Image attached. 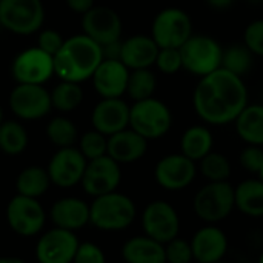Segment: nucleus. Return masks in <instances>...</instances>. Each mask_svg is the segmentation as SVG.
I'll use <instances>...</instances> for the list:
<instances>
[{
  "label": "nucleus",
  "instance_id": "2f4dec72",
  "mask_svg": "<svg viewBox=\"0 0 263 263\" xmlns=\"http://www.w3.org/2000/svg\"><path fill=\"white\" fill-rule=\"evenodd\" d=\"M157 89V76L151 68L129 71L126 96L133 102H140L154 97Z\"/></svg>",
  "mask_w": 263,
  "mask_h": 263
},
{
  "label": "nucleus",
  "instance_id": "a211bd4d",
  "mask_svg": "<svg viewBox=\"0 0 263 263\" xmlns=\"http://www.w3.org/2000/svg\"><path fill=\"white\" fill-rule=\"evenodd\" d=\"M129 109L126 100L117 99H100L91 112V125L106 137L123 131L129 126Z\"/></svg>",
  "mask_w": 263,
  "mask_h": 263
},
{
  "label": "nucleus",
  "instance_id": "20e7f679",
  "mask_svg": "<svg viewBox=\"0 0 263 263\" xmlns=\"http://www.w3.org/2000/svg\"><path fill=\"white\" fill-rule=\"evenodd\" d=\"M234 210L236 196L230 182H206L193 199V211L205 225H219Z\"/></svg>",
  "mask_w": 263,
  "mask_h": 263
},
{
  "label": "nucleus",
  "instance_id": "9d476101",
  "mask_svg": "<svg viewBox=\"0 0 263 263\" xmlns=\"http://www.w3.org/2000/svg\"><path fill=\"white\" fill-rule=\"evenodd\" d=\"M8 105L20 120H39L52 109L51 91L45 85L17 83L9 92Z\"/></svg>",
  "mask_w": 263,
  "mask_h": 263
},
{
  "label": "nucleus",
  "instance_id": "4468645a",
  "mask_svg": "<svg viewBox=\"0 0 263 263\" xmlns=\"http://www.w3.org/2000/svg\"><path fill=\"white\" fill-rule=\"evenodd\" d=\"M122 182V168L108 154L94 160H88L85 174L82 177V186L88 196L99 197L117 191Z\"/></svg>",
  "mask_w": 263,
  "mask_h": 263
},
{
  "label": "nucleus",
  "instance_id": "39448f33",
  "mask_svg": "<svg viewBox=\"0 0 263 263\" xmlns=\"http://www.w3.org/2000/svg\"><path fill=\"white\" fill-rule=\"evenodd\" d=\"M173 126V111L160 99L151 97L133 102L129 109V128L148 142L165 137Z\"/></svg>",
  "mask_w": 263,
  "mask_h": 263
},
{
  "label": "nucleus",
  "instance_id": "9b49d317",
  "mask_svg": "<svg viewBox=\"0 0 263 263\" xmlns=\"http://www.w3.org/2000/svg\"><path fill=\"white\" fill-rule=\"evenodd\" d=\"M197 163L182 153H171L159 159L154 166L156 183L166 191H183L197 177Z\"/></svg>",
  "mask_w": 263,
  "mask_h": 263
},
{
  "label": "nucleus",
  "instance_id": "de8ad7c7",
  "mask_svg": "<svg viewBox=\"0 0 263 263\" xmlns=\"http://www.w3.org/2000/svg\"><path fill=\"white\" fill-rule=\"evenodd\" d=\"M257 177H259V179H260V180H262V182H263V166H262V170L259 171V174H257Z\"/></svg>",
  "mask_w": 263,
  "mask_h": 263
},
{
  "label": "nucleus",
  "instance_id": "bb28decb",
  "mask_svg": "<svg viewBox=\"0 0 263 263\" xmlns=\"http://www.w3.org/2000/svg\"><path fill=\"white\" fill-rule=\"evenodd\" d=\"M234 128L245 145L263 146V105L248 103L236 119Z\"/></svg>",
  "mask_w": 263,
  "mask_h": 263
},
{
  "label": "nucleus",
  "instance_id": "4c0bfd02",
  "mask_svg": "<svg viewBox=\"0 0 263 263\" xmlns=\"http://www.w3.org/2000/svg\"><path fill=\"white\" fill-rule=\"evenodd\" d=\"M243 43L256 57H263V18L250 22L243 31Z\"/></svg>",
  "mask_w": 263,
  "mask_h": 263
},
{
  "label": "nucleus",
  "instance_id": "6ab92c4d",
  "mask_svg": "<svg viewBox=\"0 0 263 263\" xmlns=\"http://www.w3.org/2000/svg\"><path fill=\"white\" fill-rule=\"evenodd\" d=\"M190 242L194 254V262L197 263L223 260L230 248L227 233L217 225H203L194 233Z\"/></svg>",
  "mask_w": 263,
  "mask_h": 263
},
{
  "label": "nucleus",
  "instance_id": "f03ea898",
  "mask_svg": "<svg viewBox=\"0 0 263 263\" xmlns=\"http://www.w3.org/2000/svg\"><path fill=\"white\" fill-rule=\"evenodd\" d=\"M102 60V46L82 32L65 39L63 46L54 55V71L60 80L82 83L91 80Z\"/></svg>",
  "mask_w": 263,
  "mask_h": 263
},
{
  "label": "nucleus",
  "instance_id": "a18cd8bd",
  "mask_svg": "<svg viewBox=\"0 0 263 263\" xmlns=\"http://www.w3.org/2000/svg\"><path fill=\"white\" fill-rule=\"evenodd\" d=\"M0 263H26L18 257H0Z\"/></svg>",
  "mask_w": 263,
  "mask_h": 263
},
{
  "label": "nucleus",
  "instance_id": "c9c22d12",
  "mask_svg": "<svg viewBox=\"0 0 263 263\" xmlns=\"http://www.w3.org/2000/svg\"><path fill=\"white\" fill-rule=\"evenodd\" d=\"M165 257L166 263H193L194 254L191 242L183 237H176L165 243Z\"/></svg>",
  "mask_w": 263,
  "mask_h": 263
},
{
  "label": "nucleus",
  "instance_id": "f8f14e48",
  "mask_svg": "<svg viewBox=\"0 0 263 263\" xmlns=\"http://www.w3.org/2000/svg\"><path fill=\"white\" fill-rule=\"evenodd\" d=\"M11 76L15 83L45 85L55 76L54 57L42 51L39 46L26 48L18 52L11 63Z\"/></svg>",
  "mask_w": 263,
  "mask_h": 263
},
{
  "label": "nucleus",
  "instance_id": "412c9836",
  "mask_svg": "<svg viewBox=\"0 0 263 263\" xmlns=\"http://www.w3.org/2000/svg\"><path fill=\"white\" fill-rule=\"evenodd\" d=\"M148 140L129 126L108 137V156L120 165L136 163L145 157Z\"/></svg>",
  "mask_w": 263,
  "mask_h": 263
},
{
  "label": "nucleus",
  "instance_id": "58836bf2",
  "mask_svg": "<svg viewBox=\"0 0 263 263\" xmlns=\"http://www.w3.org/2000/svg\"><path fill=\"white\" fill-rule=\"evenodd\" d=\"M239 163L247 173L257 176L263 166V146L247 145L239 154Z\"/></svg>",
  "mask_w": 263,
  "mask_h": 263
},
{
  "label": "nucleus",
  "instance_id": "5701e85b",
  "mask_svg": "<svg viewBox=\"0 0 263 263\" xmlns=\"http://www.w3.org/2000/svg\"><path fill=\"white\" fill-rule=\"evenodd\" d=\"M49 217L54 227L77 231L89 223V205L77 197H63L51 206Z\"/></svg>",
  "mask_w": 263,
  "mask_h": 263
},
{
  "label": "nucleus",
  "instance_id": "09e8293b",
  "mask_svg": "<svg viewBox=\"0 0 263 263\" xmlns=\"http://www.w3.org/2000/svg\"><path fill=\"white\" fill-rule=\"evenodd\" d=\"M5 119H3V109H2V106H0V123L3 122Z\"/></svg>",
  "mask_w": 263,
  "mask_h": 263
},
{
  "label": "nucleus",
  "instance_id": "ea45409f",
  "mask_svg": "<svg viewBox=\"0 0 263 263\" xmlns=\"http://www.w3.org/2000/svg\"><path fill=\"white\" fill-rule=\"evenodd\" d=\"M65 43V39L63 35L57 31V29H52V28H48V29H40L39 31V35H37V46L45 51L46 54L49 55H55L60 48L63 46Z\"/></svg>",
  "mask_w": 263,
  "mask_h": 263
},
{
  "label": "nucleus",
  "instance_id": "393cba45",
  "mask_svg": "<svg viewBox=\"0 0 263 263\" xmlns=\"http://www.w3.org/2000/svg\"><path fill=\"white\" fill-rule=\"evenodd\" d=\"M214 149V136L208 125L188 126L180 137V153L196 163Z\"/></svg>",
  "mask_w": 263,
  "mask_h": 263
},
{
  "label": "nucleus",
  "instance_id": "cd10ccee",
  "mask_svg": "<svg viewBox=\"0 0 263 263\" xmlns=\"http://www.w3.org/2000/svg\"><path fill=\"white\" fill-rule=\"evenodd\" d=\"M254 62H256V55L243 42L231 43L227 48H223L222 68L237 77L245 79L253 71Z\"/></svg>",
  "mask_w": 263,
  "mask_h": 263
},
{
  "label": "nucleus",
  "instance_id": "8fccbe9b",
  "mask_svg": "<svg viewBox=\"0 0 263 263\" xmlns=\"http://www.w3.org/2000/svg\"><path fill=\"white\" fill-rule=\"evenodd\" d=\"M257 263H263V253L259 256V260H257Z\"/></svg>",
  "mask_w": 263,
  "mask_h": 263
},
{
  "label": "nucleus",
  "instance_id": "473e14b6",
  "mask_svg": "<svg viewBox=\"0 0 263 263\" xmlns=\"http://www.w3.org/2000/svg\"><path fill=\"white\" fill-rule=\"evenodd\" d=\"M197 170L206 182H228L233 173L230 159L214 149L197 162Z\"/></svg>",
  "mask_w": 263,
  "mask_h": 263
},
{
  "label": "nucleus",
  "instance_id": "a878e982",
  "mask_svg": "<svg viewBox=\"0 0 263 263\" xmlns=\"http://www.w3.org/2000/svg\"><path fill=\"white\" fill-rule=\"evenodd\" d=\"M236 210L250 219H263V182L256 179H247L234 186Z\"/></svg>",
  "mask_w": 263,
  "mask_h": 263
},
{
  "label": "nucleus",
  "instance_id": "c03bdc74",
  "mask_svg": "<svg viewBox=\"0 0 263 263\" xmlns=\"http://www.w3.org/2000/svg\"><path fill=\"white\" fill-rule=\"evenodd\" d=\"M205 3L208 5L210 9L217 11V12H223V11H228L230 8H233L236 0H205Z\"/></svg>",
  "mask_w": 263,
  "mask_h": 263
},
{
  "label": "nucleus",
  "instance_id": "ddd939ff",
  "mask_svg": "<svg viewBox=\"0 0 263 263\" xmlns=\"http://www.w3.org/2000/svg\"><path fill=\"white\" fill-rule=\"evenodd\" d=\"M6 220L15 234L32 237L43 230L46 214L37 199L17 194L6 206Z\"/></svg>",
  "mask_w": 263,
  "mask_h": 263
},
{
  "label": "nucleus",
  "instance_id": "a19ab883",
  "mask_svg": "<svg viewBox=\"0 0 263 263\" xmlns=\"http://www.w3.org/2000/svg\"><path fill=\"white\" fill-rule=\"evenodd\" d=\"M72 263H106V257L100 247L91 242H85L79 245Z\"/></svg>",
  "mask_w": 263,
  "mask_h": 263
},
{
  "label": "nucleus",
  "instance_id": "b1692460",
  "mask_svg": "<svg viewBox=\"0 0 263 263\" xmlns=\"http://www.w3.org/2000/svg\"><path fill=\"white\" fill-rule=\"evenodd\" d=\"M120 254L125 263H166L165 245L146 234L128 239Z\"/></svg>",
  "mask_w": 263,
  "mask_h": 263
},
{
  "label": "nucleus",
  "instance_id": "79ce46f5",
  "mask_svg": "<svg viewBox=\"0 0 263 263\" xmlns=\"http://www.w3.org/2000/svg\"><path fill=\"white\" fill-rule=\"evenodd\" d=\"M103 60H120L122 55V39L102 46Z\"/></svg>",
  "mask_w": 263,
  "mask_h": 263
},
{
  "label": "nucleus",
  "instance_id": "0eeeda50",
  "mask_svg": "<svg viewBox=\"0 0 263 263\" xmlns=\"http://www.w3.org/2000/svg\"><path fill=\"white\" fill-rule=\"evenodd\" d=\"M194 34L193 18L190 12L177 6H168L160 9L151 23V37L159 48H177Z\"/></svg>",
  "mask_w": 263,
  "mask_h": 263
},
{
  "label": "nucleus",
  "instance_id": "2eb2a0df",
  "mask_svg": "<svg viewBox=\"0 0 263 263\" xmlns=\"http://www.w3.org/2000/svg\"><path fill=\"white\" fill-rule=\"evenodd\" d=\"M82 31L85 35L103 46L122 39L123 23L116 9L96 5L82 15Z\"/></svg>",
  "mask_w": 263,
  "mask_h": 263
},
{
  "label": "nucleus",
  "instance_id": "7c9ffc66",
  "mask_svg": "<svg viewBox=\"0 0 263 263\" xmlns=\"http://www.w3.org/2000/svg\"><path fill=\"white\" fill-rule=\"evenodd\" d=\"M82 102H83V89L80 83L60 80V83H57L51 91L52 108L63 114L76 111L82 105Z\"/></svg>",
  "mask_w": 263,
  "mask_h": 263
},
{
  "label": "nucleus",
  "instance_id": "7ed1b4c3",
  "mask_svg": "<svg viewBox=\"0 0 263 263\" xmlns=\"http://www.w3.org/2000/svg\"><path fill=\"white\" fill-rule=\"evenodd\" d=\"M136 217L137 206L134 200L119 191L94 197L89 205V223L100 231H123L134 223Z\"/></svg>",
  "mask_w": 263,
  "mask_h": 263
},
{
  "label": "nucleus",
  "instance_id": "f3484780",
  "mask_svg": "<svg viewBox=\"0 0 263 263\" xmlns=\"http://www.w3.org/2000/svg\"><path fill=\"white\" fill-rule=\"evenodd\" d=\"M79 245L74 231L55 227L39 239L35 245V257L39 263H72Z\"/></svg>",
  "mask_w": 263,
  "mask_h": 263
},
{
  "label": "nucleus",
  "instance_id": "aec40b11",
  "mask_svg": "<svg viewBox=\"0 0 263 263\" xmlns=\"http://www.w3.org/2000/svg\"><path fill=\"white\" fill-rule=\"evenodd\" d=\"M129 69L122 60H102L91 77L96 92L102 99H117L126 96Z\"/></svg>",
  "mask_w": 263,
  "mask_h": 263
},
{
  "label": "nucleus",
  "instance_id": "3c124183",
  "mask_svg": "<svg viewBox=\"0 0 263 263\" xmlns=\"http://www.w3.org/2000/svg\"><path fill=\"white\" fill-rule=\"evenodd\" d=\"M214 263H230V262H227V260L223 259V260H219V262H214Z\"/></svg>",
  "mask_w": 263,
  "mask_h": 263
},
{
  "label": "nucleus",
  "instance_id": "e433bc0d",
  "mask_svg": "<svg viewBox=\"0 0 263 263\" xmlns=\"http://www.w3.org/2000/svg\"><path fill=\"white\" fill-rule=\"evenodd\" d=\"M154 66L162 74H166V76L177 74L179 71L183 69L180 49H177V48H160Z\"/></svg>",
  "mask_w": 263,
  "mask_h": 263
},
{
  "label": "nucleus",
  "instance_id": "dca6fc26",
  "mask_svg": "<svg viewBox=\"0 0 263 263\" xmlns=\"http://www.w3.org/2000/svg\"><path fill=\"white\" fill-rule=\"evenodd\" d=\"M88 160L79 148H59L48 163L51 183L60 188H71L82 182Z\"/></svg>",
  "mask_w": 263,
  "mask_h": 263
},
{
  "label": "nucleus",
  "instance_id": "72a5a7b5",
  "mask_svg": "<svg viewBox=\"0 0 263 263\" xmlns=\"http://www.w3.org/2000/svg\"><path fill=\"white\" fill-rule=\"evenodd\" d=\"M45 133L49 142L57 148H69L79 142V131L76 123L65 116L52 117L48 122Z\"/></svg>",
  "mask_w": 263,
  "mask_h": 263
},
{
  "label": "nucleus",
  "instance_id": "49530a36",
  "mask_svg": "<svg viewBox=\"0 0 263 263\" xmlns=\"http://www.w3.org/2000/svg\"><path fill=\"white\" fill-rule=\"evenodd\" d=\"M248 5H253V6H259V5H263V0H245Z\"/></svg>",
  "mask_w": 263,
  "mask_h": 263
},
{
  "label": "nucleus",
  "instance_id": "c85d7f7f",
  "mask_svg": "<svg viewBox=\"0 0 263 263\" xmlns=\"http://www.w3.org/2000/svg\"><path fill=\"white\" fill-rule=\"evenodd\" d=\"M49 185V174L42 166H28L22 170L15 180L17 194L32 199H39L40 196H43L48 191Z\"/></svg>",
  "mask_w": 263,
  "mask_h": 263
},
{
  "label": "nucleus",
  "instance_id": "f257e3e1",
  "mask_svg": "<svg viewBox=\"0 0 263 263\" xmlns=\"http://www.w3.org/2000/svg\"><path fill=\"white\" fill-rule=\"evenodd\" d=\"M247 105L248 88L245 80L223 68L200 77L193 91L194 112L210 126L234 123Z\"/></svg>",
  "mask_w": 263,
  "mask_h": 263
},
{
  "label": "nucleus",
  "instance_id": "1a4fd4ad",
  "mask_svg": "<svg viewBox=\"0 0 263 263\" xmlns=\"http://www.w3.org/2000/svg\"><path fill=\"white\" fill-rule=\"evenodd\" d=\"M140 220H142L143 234L163 245L179 237L180 216L177 210L166 200L157 199L149 202L143 208Z\"/></svg>",
  "mask_w": 263,
  "mask_h": 263
},
{
  "label": "nucleus",
  "instance_id": "6e6552de",
  "mask_svg": "<svg viewBox=\"0 0 263 263\" xmlns=\"http://www.w3.org/2000/svg\"><path fill=\"white\" fill-rule=\"evenodd\" d=\"M45 23L42 0H0V26L15 35H31Z\"/></svg>",
  "mask_w": 263,
  "mask_h": 263
},
{
  "label": "nucleus",
  "instance_id": "4be33fe9",
  "mask_svg": "<svg viewBox=\"0 0 263 263\" xmlns=\"http://www.w3.org/2000/svg\"><path fill=\"white\" fill-rule=\"evenodd\" d=\"M159 45L148 34H134L122 40V55L123 65L133 69L153 68L159 54Z\"/></svg>",
  "mask_w": 263,
  "mask_h": 263
},
{
  "label": "nucleus",
  "instance_id": "c756f323",
  "mask_svg": "<svg viewBox=\"0 0 263 263\" xmlns=\"http://www.w3.org/2000/svg\"><path fill=\"white\" fill-rule=\"evenodd\" d=\"M26 128L17 120H3L0 123V151L6 156H18L28 146Z\"/></svg>",
  "mask_w": 263,
  "mask_h": 263
},
{
  "label": "nucleus",
  "instance_id": "37998d69",
  "mask_svg": "<svg viewBox=\"0 0 263 263\" xmlns=\"http://www.w3.org/2000/svg\"><path fill=\"white\" fill-rule=\"evenodd\" d=\"M65 3L72 12L80 14V15H83L92 6H96V0H65Z\"/></svg>",
  "mask_w": 263,
  "mask_h": 263
},
{
  "label": "nucleus",
  "instance_id": "423d86ee",
  "mask_svg": "<svg viewBox=\"0 0 263 263\" xmlns=\"http://www.w3.org/2000/svg\"><path fill=\"white\" fill-rule=\"evenodd\" d=\"M183 69L196 77H205L222 68L223 46L208 34H193L180 48Z\"/></svg>",
  "mask_w": 263,
  "mask_h": 263
},
{
  "label": "nucleus",
  "instance_id": "f704fd0d",
  "mask_svg": "<svg viewBox=\"0 0 263 263\" xmlns=\"http://www.w3.org/2000/svg\"><path fill=\"white\" fill-rule=\"evenodd\" d=\"M79 149L86 160H94L108 154V137L97 129H89L79 137Z\"/></svg>",
  "mask_w": 263,
  "mask_h": 263
}]
</instances>
